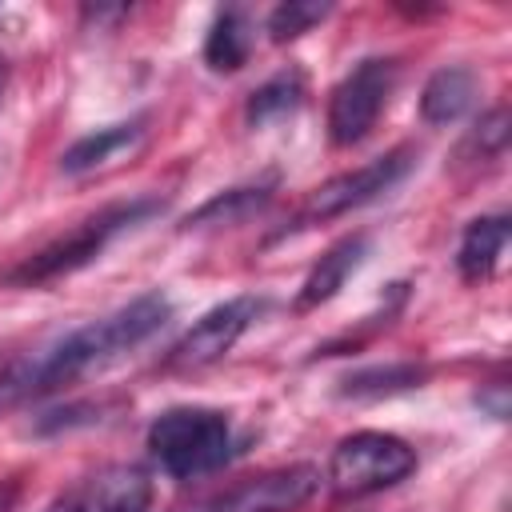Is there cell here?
Returning <instances> with one entry per match:
<instances>
[{"instance_id":"obj_1","label":"cell","mask_w":512,"mask_h":512,"mask_svg":"<svg viewBox=\"0 0 512 512\" xmlns=\"http://www.w3.org/2000/svg\"><path fill=\"white\" fill-rule=\"evenodd\" d=\"M168 316H172L168 296L148 292V296H136V300H128L124 308H116L100 320H88V324L72 328L68 336H60L44 348L12 360L0 372V408H16L24 400L48 396V392L80 380L84 372L120 360L124 352H132L148 336H156Z\"/></svg>"},{"instance_id":"obj_2","label":"cell","mask_w":512,"mask_h":512,"mask_svg":"<svg viewBox=\"0 0 512 512\" xmlns=\"http://www.w3.org/2000/svg\"><path fill=\"white\" fill-rule=\"evenodd\" d=\"M148 452L172 480H196L236 452L232 420L216 408H168L148 428Z\"/></svg>"},{"instance_id":"obj_3","label":"cell","mask_w":512,"mask_h":512,"mask_svg":"<svg viewBox=\"0 0 512 512\" xmlns=\"http://www.w3.org/2000/svg\"><path fill=\"white\" fill-rule=\"evenodd\" d=\"M156 208H160V200H124V204H108V208H100L96 216H88L84 224H76L68 236H60V240H52L48 248H40L36 256H28V260L12 272V280H16V284H44V280H60V276H68V272L92 264V260L108 248L112 236H120L124 228L148 220Z\"/></svg>"},{"instance_id":"obj_4","label":"cell","mask_w":512,"mask_h":512,"mask_svg":"<svg viewBox=\"0 0 512 512\" xmlns=\"http://www.w3.org/2000/svg\"><path fill=\"white\" fill-rule=\"evenodd\" d=\"M416 468V452L392 432H352L328 456V488L340 500H360L400 484Z\"/></svg>"},{"instance_id":"obj_5","label":"cell","mask_w":512,"mask_h":512,"mask_svg":"<svg viewBox=\"0 0 512 512\" xmlns=\"http://www.w3.org/2000/svg\"><path fill=\"white\" fill-rule=\"evenodd\" d=\"M392 84H396V60H384V56H368L360 60L336 88H332V100H328V136L336 148H348V144H360L388 96H392Z\"/></svg>"},{"instance_id":"obj_6","label":"cell","mask_w":512,"mask_h":512,"mask_svg":"<svg viewBox=\"0 0 512 512\" xmlns=\"http://www.w3.org/2000/svg\"><path fill=\"white\" fill-rule=\"evenodd\" d=\"M412 164H416V148L400 144V148H392V152H384V156H376V160H368V164H360L352 172H340V176L324 180L308 196V208L300 212V220H332V216H344V212L376 200L380 192L396 188L412 172Z\"/></svg>"},{"instance_id":"obj_7","label":"cell","mask_w":512,"mask_h":512,"mask_svg":"<svg viewBox=\"0 0 512 512\" xmlns=\"http://www.w3.org/2000/svg\"><path fill=\"white\" fill-rule=\"evenodd\" d=\"M152 480L140 464H104L64 492H56L40 512H148Z\"/></svg>"},{"instance_id":"obj_8","label":"cell","mask_w":512,"mask_h":512,"mask_svg":"<svg viewBox=\"0 0 512 512\" xmlns=\"http://www.w3.org/2000/svg\"><path fill=\"white\" fill-rule=\"evenodd\" d=\"M316 488H320V472L312 464H288V468H272L264 476H252L228 492L204 496L176 512H288L304 504Z\"/></svg>"},{"instance_id":"obj_9","label":"cell","mask_w":512,"mask_h":512,"mask_svg":"<svg viewBox=\"0 0 512 512\" xmlns=\"http://www.w3.org/2000/svg\"><path fill=\"white\" fill-rule=\"evenodd\" d=\"M264 312L260 296H232L216 308H208L168 352L172 368H204L212 360H220L224 352L236 348V340L256 324V316Z\"/></svg>"},{"instance_id":"obj_10","label":"cell","mask_w":512,"mask_h":512,"mask_svg":"<svg viewBox=\"0 0 512 512\" xmlns=\"http://www.w3.org/2000/svg\"><path fill=\"white\" fill-rule=\"evenodd\" d=\"M368 260V236L364 232H352V236H340L308 272V280L300 284V296H296V308L308 312V308H320L328 304L344 284L348 276Z\"/></svg>"},{"instance_id":"obj_11","label":"cell","mask_w":512,"mask_h":512,"mask_svg":"<svg viewBox=\"0 0 512 512\" xmlns=\"http://www.w3.org/2000/svg\"><path fill=\"white\" fill-rule=\"evenodd\" d=\"M508 216H476L468 228H464V236H460V248H456V268H460V276L468 280V284H480V280H488L492 272H496V264H500V252H504V244H508Z\"/></svg>"},{"instance_id":"obj_12","label":"cell","mask_w":512,"mask_h":512,"mask_svg":"<svg viewBox=\"0 0 512 512\" xmlns=\"http://www.w3.org/2000/svg\"><path fill=\"white\" fill-rule=\"evenodd\" d=\"M476 96V72L464 64L436 68L420 92V116L424 124H452L472 108Z\"/></svg>"},{"instance_id":"obj_13","label":"cell","mask_w":512,"mask_h":512,"mask_svg":"<svg viewBox=\"0 0 512 512\" xmlns=\"http://www.w3.org/2000/svg\"><path fill=\"white\" fill-rule=\"evenodd\" d=\"M140 124H144V120H128V124H108V128H96V132L80 136V140L60 156V168H64L68 176H84V172L108 164L112 156H120L124 148H132V144L144 136Z\"/></svg>"},{"instance_id":"obj_14","label":"cell","mask_w":512,"mask_h":512,"mask_svg":"<svg viewBox=\"0 0 512 512\" xmlns=\"http://www.w3.org/2000/svg\"><path fill=\"white\" fill-rule=\"evenodd\" d=\"M252 52V24L240 8L216 12L208 36H204V64L212 72H236Z\"/></svg>"},{"instance_id":"obj_15","label":"cell","mask_w":512,"mask_h":512,"mask_svg":"<svg viewBox=\"0 0 512 512\" xmlns=\"http://www.w3.org/2000/svg\"><path fill=\"white\" fill-rule=\"evenodd\" d=\"M304 100V76L296 68H284L276 76H268L252 96H248V124L252 128H264L288 112H296Z\"/></svg>"},{"instance_id":"obj_16","label":"cell","mask_w":512,"mask_h":512,"mask_svg":"<svg viewBox=\"0 0 512 512\" xmlns=\"http://www.w3.org/2000/svg\"><path fill=\"white\" fill-rule=\"evenodd\" d=\"M328 12H332V8L320 4V0H284V4H276L272 16H268V36H272L276 44L296 40V36H304L308 28H316Z\"/></svg>"},{"instance_id":"obj_17","label":"cell","mask_w":512,"mask_h":512,"mask_svg":"<svg viewBox=\"0 0 512 512\" xmlns=\"http://www.w3.org/2000/svg\"><path fill=\"white\" fill-rule=\"evenodd\" d=\"M420 368L416 364H388V368H368L344 380L348 396H388V392H404L412 384H420Z\"/></svg>"},{"instance_id":"obj_18","label":"cell","mask_w":512,"mask_h":512,"mask_svg":"<svg viewBox=\"0 0 512 512\" xmlns=\"http://www.w3.org/2000/svg\"><path fill=\"white\" fill-rule=\"evenodd\" d=\"M268 200V192H252V188H232V192H224V196H216V200H208L196 216H188V224H204V220H232L236 212H248L252 204L260 208Z\"/></svg>"},{"instance_id":"obj_19","label":"cell","mask_w":512,"mask_h":512,"mask_svg":"<svg viewBox=\"0 0 512 512\" xmlns=\"http://www.w3.org/2000/svg\"><path fill=\"white\" fill-rule=\"evenodd\" d=\"M504 140H508V112H504V108H492V112L480 120L476 144H480V152H500Z\"/></svg>"},{"instance_id":"obj_20","label":"cell","mask_w":512,"mask_h":512,"mask_svg":"<svg viewBox=\"0 0 512 512\" xmlns=\"http://www.w3.org/2000/svg\"><path fill=\"white\" fill-rule=\"evenodd\" d=\"M0 88H4V64H0Z\"/></svg>"}]
</instances>
